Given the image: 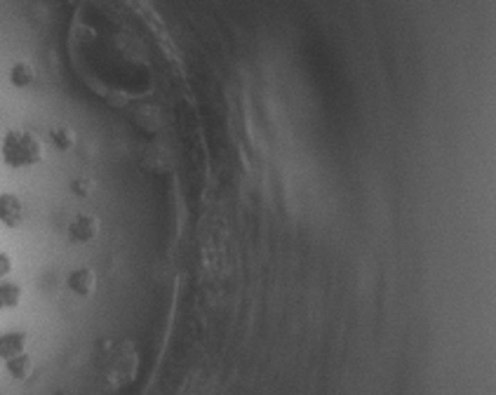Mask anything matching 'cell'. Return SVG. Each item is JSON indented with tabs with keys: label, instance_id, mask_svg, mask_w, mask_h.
Wrapping results in <instances>:
<instances>
[{
	"label": "cell",
	"instance_id": "5",
	"mask_svg": "<svg viewBox=\"0 0 496 395\" xmlns=\"http://www.w3.org/2000/svg\"><path fill=\"white\" fill-rule=\"evenodd\" d=\"M26 353V334L24 332H5L0 334V360H12V358Z\"/></svg>",
	"mask_w": 496,
	"mask_h": 395
},
{
	"label": "cell",
	"instance_id": "6",
	"mask_svg": "<svg viewBox=\"0 0 496 395\" xmlns=\"http://www.w3.org/2000/svg\"><path fill=\"white\" fill-rule=\"evenodd\" d=\"M5 369H8V374L12 379L17 381H28L33 376V360L28 353H21V356L12 358V360L5 362Z\"/></svg>",
	"mask_w": 496,
	"mask_h": 395
},
{
	"label": "cell",
	"instance_id": "8",
	"mask_svg": "<svg viewBox=\"0 0 496 395\" xmlns=\"http://www.w3.org/2000/svg\"><path fill=\"white\" fill-rule=\"evenodd\" d=\"M33 78H35L33 69L26 62L15 64L10 71V80H12V85H17V87H28L33 82Z\"/></svg>",
	"mask_w": 496,
	"mask_h": 395
},
{
	"label": "cell",
	"instance_id": "3",
	"mask_svg": "<svg viewBox=\"0 0 496 395\" xmlns=\"http://www.w3.org/2000/svg\"><path fill=\"white\" fill-rule=\"evenodd\" d=\"M24 219V205L15 193H3L0 195V221H3L8 229H17L21 226Z\"/></svg>",
	"mask_w": 496,
	"mask_h": 395
},
{
	"label": "cell",
	"instance_id": "4",
	"mask_svg": "<svg viewBox=\"0 0 496 395\" xmlns=\"http://www.w3.org/2000/svg\"><path fill=\"white\" fill-rule=\"evenodd\" d=\"M67 285L73 295L89 297L94 292V287H97V275H94V271H89V268H78V271L69 275Z\"/></svg>",
	"mask_w": 496,
	"mask_h": 395
},
{
	"label": "cell",
	"instance_id": "12",
	"mask_svg": "<svg viewBox=\"0 0 496 395\" xmlns=\"http://www.w3.org/2000/svg\"><path fill=\"white\" fill-rule=\"evenodd\" d=\"M55 395H73V393H71V391H57Z\"/></svg>",
	"mask_w": 496,
	"mask_h": 395
},
{
	"label": "cell",
	"instance_id": "1",
	"mask_svg": "<svg viewBox=\"0 0 496 395\" xmlns=\"http://www.w3.org/2000/svg\"><path fill=\"white\" fill-rule=\"evenodd\" d=\"M43 155V141L28 130H10L3 137V143H0V158H3L5 165L15 167V170H24V167L40 163Z\"/></svg>",
	"mask_w": 496,
	"mask_h": 395
},
{
	"label": "cell",
	"instance_id": "2",
	"mask_svg": "<svg viewBox=\"0 0 496 395\" xmlns=\"http://www.w3.org/2000/svg\"><path fill=\"white\" fill-rule=\"evenodd\" d=\"M99 233V219L89 217V214H80L69 224V236L73 243H92Z\"/></svg>",
	"mask_w": 496,
	"mask_h": 395
},
{
	"label": "cell",
	"instance_id": "7",
	"mask_svg": "<svg viewBox=\"0 0 496 395\" xmlns=\"http://www.w3.org/2000/svg\"><path fill=\"white\" fill-rule=\"evenodd\" d=\"M21 304V287L10 280L0 283V310H10L17 308Z\"/></svg>",
	"mask_w": 496,
	"mask_h": 395
},
{
	"label": "cell",
	"instance_id": "10",
	"mask_svg": "<svg viewBox=\"0 0 496 395\" xmlns=\"http://www.w3.org/2000/svg\"><path fill=\"white\" fill-rule=\"evenodd\" d=\"M71 191H73L76 195L85 198L89 191H92V182H89V179H76V182L71 184Z\"/></svg>",
	"mask_w": 496,
	"mask_h": 395
},
{
	"label": "cell",
	"instance_id": "9",
	"mask_svg": "<svg viewBox=\"0 0 496 395\" xmlns=\"http://www.w3.org/2000/svg\"><path fill=\"white\" fill-rule=\"evenodd\" d=\"M52 141H55V146L59 151H69V148L76 143V134L69 128H57V130H52Z\"/></svg>",
	"mask_w": 496,
	"mask_h": 395
},
{
	"label": "cell",
	"instance_id": "11",
	"mask_svg": "<svg viewBox=\"0 0 496 395\" xmlns=\"http://www.w3.org/2000/svg\"><path fill=\"white\" fill-rule=\"evenodd\" d=\"M10 273H12V259H10V254L0 252V280L8 278Z\"/></svg>",
	"mask_w": 496,
	"mask_h": 395
}]
</instances>
